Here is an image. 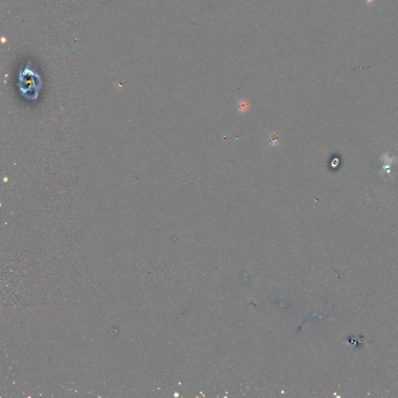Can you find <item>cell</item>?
Listing matches in <instances>:
<instances>
[{"instance_id":"7a4b0ae2","label":"cell","mask_w":398,"mask_h":398,"mask_svg":"<svg viewBox=\"0 0 398 398\" xmlns=\"http://www.w3.org/2000/svg\"><path fill=\"white\" fill-rule=\"evenodd\" d=\"M248 107H249V105H248L247 102H246L245 100L243 102H240V103H239V109L241 111H246L247 110Z\"/></svg>"},{"instance_id":"6da1fadb","label":"cell","mask_w":398,"mask_h":398,"mask_svg":"<svg viewBox=\"0 0 398 398\" xmlns=\"http://www.w3.org/2000/svg\"><path fill=\"white\" fill-rule=\"evenodd\" d=\"M41 86L40 77L32 70L26 69L20 73L18 86L21 89V94L27 99H37Z\"/></svg>"}]
</instances>
